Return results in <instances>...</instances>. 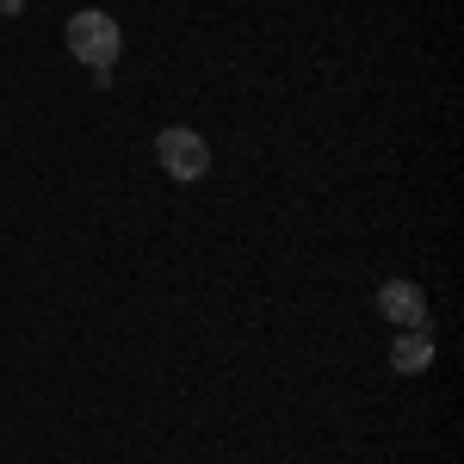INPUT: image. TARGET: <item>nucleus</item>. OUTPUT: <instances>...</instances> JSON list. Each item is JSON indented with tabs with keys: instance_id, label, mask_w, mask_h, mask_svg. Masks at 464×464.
<instances>
[{
	"instance_id": "obj_3",
	"label": "nucleus",
	"mask_w": 464,
	"mask_h": 464,
	"mask_svg": "<svg viewBox=\"0 0 464 464\" xmlns=\"http://www.w3.org/2000/svg\"><path fill=\"white\" fill-rule=\"evenodd\" d=\"M378 316L396 322V328H428V291L415 279H391L378 285Z\"/></svg>"
},
{
	"instance_id": "obj_1",
	"label": "nucleus",
	"mask_w": 464,
	"mask_h": 464,
	"mask_svg": "<svg viewBox=\"0 0 464 464\" xmlns=\"http://www.w3.org/2000/svg\"><path fill=\"white\" fill-rule=\"evenodd\" d=\"M63 37H69V56L87 63L93 74L111 69V63L124 56V25H118L111 13H100V6H81L69 25H63Z\"/></svg>"
},
{
	"instance_id": "obj_2",
	"label": "nucleus",
	"mask_w": 464,
	"mask_h": 464,
	"mask_svg": "<svg viewBox=\"0 0 464 464\" xmlns=\"http://www.w3.org/2000/svg\"><path fill=\"white\" fill-rule=\"evenodd\" d=\"M155 161H161L168 179L192 186V179L211 174V143L198 130H186V124H168V130H155Z\"/></svg>"
},
{
	"instance_id": "obj_4",
	"label": "nucleus",
	"mask_w": 464,
	"mask_h": 464,
	"mask_svg": "<svg viewBox=\"0 0 464 464\" xmlns=\"http://www.w3.org/2000/svg\"><path fill=\"white\" fill-rule=\"evenodd\" d=\"M391 365L402 372V378L428 372V365H433V334H428V328H402V334L391 341Z\"/></svg>"
}]
</instances>
